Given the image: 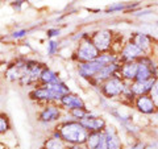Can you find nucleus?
I'll use <instances>...</instances> for the list:
<instances>
[{
    "label": "nucleus",
    "mask_w": 158,
    "mask_h": 149,
    "mask_svg": "<svg viewBox=\"0 0 158 149\" xmlns=\"http://www.w3.org/2000/svg\"><path fill=\"white\" fill-rule=\"evenodd\" d=\"M57 130L62 136V140L69 147L74 145H85L88 137V131L81 124V121L69 119L58 124Z\"/></svg>",
    "instance_id": "1"
},
{
    "label": "nucleus",
    "mask_w": 158,
    "mask_h": 149,
    "mask_svg": "<svg viewBox=\"0 0 158 149\" xmlns=\"http://www.w3.org/2000/svg\"><path fill=\"white\" fill-rule=\"evenodd\" d=\"M74 56H75V59L78 61V63H86V62L95 61L100 56V53H99V50L92 44L90 36H85L79 41Z\"/></svg>",
    "instance_id": "2"
},
{
    "label": "nucleus",
    "mask_w": 158,
    "mask_h": 149,
    "mask_svg": "<svg viewBox=\"0 0 158 149\" xmlns=\"http://www.w3.org/2000/svg\"><path fill=\"white\" fill-rule=\"evenodd\" d=\"M125 86L127 82L123 81L120 75H115L108 81L103 82L99 87H100V94L106 99H121Z\"/></svg>",
    "instance_id": "3"
},
{
    "label": "nucleus",
    "mask_w": 158,
    "mask_h": 149,
    "mask_svg": "<svg viewBox=\"0 0 158 149\" xmlns=\"http://www.w3.org/2000/svg\"><path fill=\"white\" fill-rule=\"evenodd\" d=\"M92 44L99 50V53H108L113 50L115 45V34L110 29H99L94 34L90 36Z\"/></svg>",
    "instance_id": "4"
},
{
    "label": "nucleus",
    "mask_w": 158,
    "mask_h": 149,
    "mask_svg": "<svg viewBox=\"0 0 158 149\" xmlns=\"http://www.w3.org/2000/svg\"><path fill=\"white\" fill-rule=\"evenodd\" d=\"M29 96H31L32 100L36 102H44V103H59L61 102L62 96L58 95L52 88V86H40L37 84L36 87H33V90L29 92Z\"/></svg>",
    "instance_id": "5"
},
{
    "label": "nucleus",
    "mask_w": 158,
    "mask_h": 149,
    "mask_svg": "<svg viewBox=\"0 0 158 149\" xmlns=\"http://www.w3.org/2000/svg\"><path fill=\"white\" fill-rule=\"evenodd\" d=\"M62 117V108L61 106H58L57 103H49L41 110V112L38 113L37 120L42 124H52L57 123L61 120Z\"/></svg>",
    "instance_id": "6"
},
{
    "label": "nucleus",
    "mask_w": 158,
    "mask_h": 149,
    "mask_svg": "<svg viewBox=\"0 0 158 149\" xmlns=\"http://www.w3.org/2000/svg\"><path fill=\"white\" fill-rule=\"evenodd\" d=\"M145 56V53L138 48L136 44H133L132 41H127L124 44V46L121 48V50L118 52V59L120 63L124 62H135L138 61L140 58Z\"/></svg>",
    "instance_id": "7"
},
{
    "label": "nucleus",
    "mask_w": 158,
    "mask_h": 149,
    "mask_svg": "<svg viewBox=\"0 0 158 149\" xmlns=\"http://www.w3.org/2000/svg\"><path fill=\"white\" fill-rule=\"evenodd\" d=\"M129 41H132L133 44H136V45L145 53V56H152L153 54V48H154L156 40L153 38L152 36H149L148 33H144V32L132 33Z\"/></svg>",
    "instance_id": "8"
},
{
    "label": "nucleus",
    "mask_w": 158,
    "mask_h": 149,
    "mask_svg": "<svg viewBox=\"0 0 158 149\" xmlns=\"http://www.w3.org/2000/svg\"><path fill=\"white\" fill-rule=\"evenodd\" d=\"M104 67V65L99 61L96 58L95 61H91V62H86V63H78V67H77V71H78V75L82 77L83 79H87L88 82H91L94 78L96 77V74Z\"/></svg>",
    "instance_id": "9"
},
{
    "label": "nucleus",
    "mask_w": 158,
    "mask_h": 149,
    "mask_svg": "<svg viewBox=\"0 0 158 149\" xmlns=\"http://www.w3.org/2000/svg\"><path fill=\"white\" fill-rule=\"evenodd\" d=\"M81 124L88 131V133L91 132H104L107 128V121L102 116H96L94 113H90L87 117H85L83 120H81Z\"/></svg>",
    "instance_id": "10"
},
{
    "label": "nucleus",
    "mask_w": 158,
    "mask_h": 149,
    "mask_svg": "<svg viewBox=\"0 0 158 149\" xmlns=\"http://www.w3.org/2000/svg\"><path fill=\"white\" fill-rule=\"evenodd\" d=\"M133 106L142 115H154V113L158 112V108L156 107V104L153 102V99L150 98V95H142V96L136 98Z\"/></svg>",
    "instance_id": "11"
},
{
    "label": "nucleus",
    "mask_w": 158,
    "mask_h": 149,
    "mask_svg": "<svg viewBox=\"0 0 158 149\" xmlns=\"http://www.w3.org/2000/svg\"><path fill=\"white\" fill-rule=\"evenodd\" d=\"M104 137L107 149H125L120 133L113 126H107L104 130Z\"/></svg>",
    "instance_id": "12"
},
{
    "label": "nucleus",
    "mask_w": 158,
    "mask_h": 149,
    "mask_svg": "<svg viewBox=\"0 0 158 149\" xmlns=\"http://www.w3.org/2000/svg\"><path fill=\"white\" fill-rule=\"evenodd\" d=\"M59 106L65 108L67 112H71L74 110H78V108H86V103L79 95L70 92V94H67V95H65L61 99Z\"/></svg>",
    "instance_id": "13"
},
{
    "label": "nucleus",
    "mask_w": 158,
    "mask_h": 149,
    "mask_svg": "<svg viewBox=\"0 0 158 149\" xmlns=\"http://www.w3.org/2000/svg\"><path fill=\"white\" fill-rule=\"evenodd\" d=\"M137 71H138V62H124L120 65V71L118 75L121 77V79L124 82L132 83L136 81L137 78Z\"/></svg>",
    "instance_id": "14"
},
{
    "label": "nucleus",
    "mask_w": 158,
    "mask_h": 149,
    "mask_svg": "<svg viewBox=\"0 0 158 149\" xmlns=\"http://www.w3.org/2000/svg\"><path fill=\"white\" fill-rule=\"evenodd\" d=\"M85 147H86V149H107L104 132L88 133V137H87Z\"/></svg>",
    "instance_id": "15"
},
{
    "label": "nucleus",
    "mask_w": 158,
    "mask_h": 149,
    "mask_svg": "<svg viewBox=\"0 0 158 149\" xmlns=\"http://www.w3.org/2000/svg\"><path fill=\"white\" fill-rule=\"evenodd\" d=\"M154 82H156V78L150 79V81H146V82L135 81V82L131 83V88H132V91H133V94H135L136 98L142 96V95H149Z\"/></svg>",
    "instance_id": "16"
},
{
    "label": "nucleus",
    "mask_w": 158,
    "mask_h": 149,
    "mask_svg": "<svg viewBox=\"0 0 158 149\" xmlns=\"http://www.w3.org/2000/svg\"><path fill=\"white\" fill-rule=\"evenodd\" d=\"M62 82V79L58 77V74L52 70L50 67H45L40 75V79H38V84L40 86H52V84H56V83H59Z\"/></svg>",
    "instance_id": "17"
},
{
    "label": "nucleus",
    "mask_w": 158,
    "mask_h": 149,
    "mask_svg": "<svg viewBox=\"0 0 158 149\" xmlns=\"http://www.w3.org/2000/svg\"><path fill=\"white\" fill-rule=\"evenodd\" d=\"M69 145L62 140V138H56V137H48L44 141V147L42 149H67Z\"/></svg>",
    "instance_id": "18"
},
{
    "label": "nucleus",
    "mask_w": 158,
    "mask_h": 149,
    "mask_svg": "<svg viewBox=\"0 0 158 149\" xmlns=\"http://www.w3.org/2000/svg\"><path fill=\"white\" fill-rule=\"evenodd\" d=\"M90 111L87 110V108H78V110H74L71 112H69V116H70L73 120H77V121H81L83 120L85 117H87L90 115Z\"/></svg>",
    "instance_id": "19"
},
{
    "label": "nucleus",
    "mask_w": 158,
    "mask_h": 149,
    "mask_svg": "<svg viewBox=\"0 0 158 149\" xmlns=\"http://www.w3.org/2000/svg\"><path fill=\"white\" fill-rule=\"evenodd\" d=\"M58 48H59V42L56 41V40H49L46 44V52L49 56H54L58 52Z\"/></svg>",
    "instance_id": "20"
},
{
    "label": "nucleus",
    "mask_w": 158,
    "mask_h": 149,
    "mask_svg": "<svg viewBox=\"0 0 158 149\" xmlns=\"http://www.w3.org/2000/svg\"><path fill=\"white\" fill-rule=\"evenodd\" d=\"M9 128H11V124H9L8 117L6 115H3V113H0V135L9 131Z\"/></svg>",
    "instance_id": "21"
},
{
    "label": "nucleus",
    "mask_w": 158,
    "mask_h": 149,
    "mask_svg": "<svg viewBox=\"0 0 158 149\" xmlns=\"http://www.w3.org/2000/svg\"><path fill=\"white\" fill-rule=\"evenodd\" d=\"M127 149H148V143L144 140H135Z\"/></svg>",
    "instance_id": "22"
},
{
    "label": "nucleus",
    "mask_w": 158,
    "mask_h": 149,
    "mask_svg": "<svg viewBox=\"0 0 158 149\" xmlns=\"http://www.w3.org/2000/svg\"><path fill=\"white\" fill-rule=\"evenodd\" d=\"M150 98L153 99V102H154V104H156V107L158 108V81L156 79V82H154V84H153V87H152V91H150Z\"/></svg>",
    "instance_id": "23"
},
{
    "label": "nucleus",
    "mask_w": 158,
    "mask_h": 149,
    "mask_svg": "<svg viewBox=\"0 0 158 149\" xmlns=\"http://www.w3.org/2000/svg\"><path fill=\"white\" fill-rule=\"evenodd\" d=\"M129 6H125V4H121V3H116V4H112V6L108 7V12H118V11H123V9H127Z\"/></svg>",
    "instance_id": "24"
},
{
    "label": "nucleus",
    "mask_w": 158,
    "mask_h": 149,
    "mask_svg": "<svg viewBox=\"0 0 158 149\" xmlns=\"http://www.w3.org/2000/svg\"><path fill=\"white\" fill-rule=\"evenodd\" d=\"M28 34V31L27 29H17V31H15L12 33V37L15 40H20V38H23V37H25Z\"/></svg>",
    "instance_id": "25"
},
{
    "label": "nucleus",
    "mask_w": 158,
    "mask_h": 149,
    "mask_svg": "<svg viewBox=\"0 0 158 149\" xmlns=\"http://www.w3.org/2000/svg\"><path fill=\"white\" fill-rule=\"evenodd\" d=\"M59 34H61V31H59L58 28H50V29H48V32H46V36L53 40L54 37H58Z\"/></svg>",
    "instance_id": "26"
},
{
    "label": "nucleus",
    "mask_w": 158,
    "mask_h": 149,
    "mask_svg": "<svg viewBox=\"0 0 158 149\" xmlns=\"http://www.w3.org/2000/svg\"><path fill=\"white\" fill-rule=\"evenodd\" d=\"M23 4H24V2H13V4H12V7L16 9V11H20V8L23 7Z\"/></svg>",
    "instance_id": "27"
},
{
    "label": "nucleus",
    "mask_w": 158,
    "mask_h": 149,
    "mask_svg": "<svg viewBox=\"0 0 158 149\" xmlns=\"http://www.w3.org/2000/svg\"><path fill=\"white\" fill-rule=\"evenodd\" d=\"M67 149H86L85 145H74V147H69Z\"/></svg>",
    "instance_id": "28"
},
{
    "label": "nucleus",
    "mask_w": 158,
    "mask_h": 149,
    "mask_svg": "<svg viewBox=\"0 0 158 149\" xmlns=\"http://www.w3.org/2000/svg\"><path fill=\"white\" fill-rule=\"evenodd\" d=\"M154 78L158 81V65H157V67H156V71H154Z\"/></svg>",
    "instance_id": "29"
}]
</instances>
